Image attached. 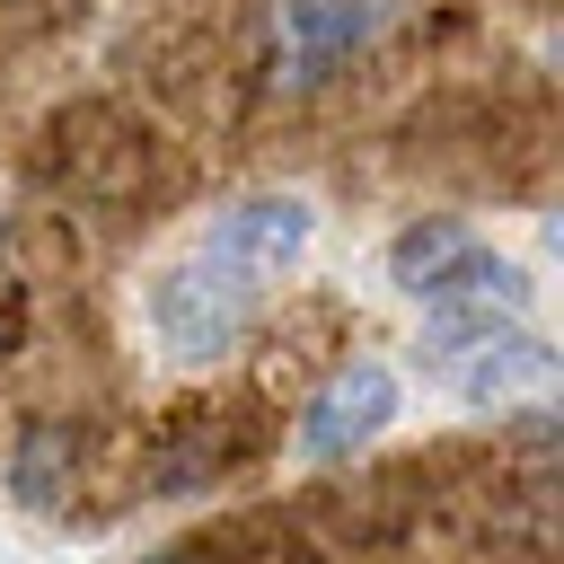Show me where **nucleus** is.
Masks as SVG:
<instances>
[{
	"label": "nucleus",
	"instance_id": "nucleus-7",
	"mask_svg": "<svg viewBox=\"0 0 564 564\" xmlns=\"http://www.w3.org/2000/svg\"><path fill=\"white\" fill-rule=\"evenodd\" d=\"M70 467H79V432L70 423H26V441L9 449V494L44 511L53 494H70Z\"/></svg>",
	"mask_w": 564,
	"mask_h": 564
},
{
	"label": "nucleus",
	"instance_id": "nucleus-3",
	"mask_svg": "<svg viewBox=\"0 0 564 564\" xmlns=\"http://www.w3.org/2000/svg\"><path fill=\"white\" fill-rule=\"evenodd\" d=\"M379 26V0H282V44H273V79L300 97V88H326Z\"/></svg>",
	"mask_w": 564,
	"mask_h": 564
},
{
	"label": "nucleus",
	"instance_id": "nucleus-6",
	"mask_svg": "<svg viewBox=\"0 0 564 564\" xmlns=\"http://www.w3.org/2000/svg\"><path fill=\"white\" fill-rule=\"evenodd\" d=\"M423 308H432V317H458V326L520 317V308H529V273H520L511 256H494V247H467V256L423 291Z\"/></svg>",
	"mask_w": 564,
	"mask_h": 564
},
{
	"label": "nucleus",
	"instance_id": "nucleus-1",
	"mask_svg": "<svg viewBox=\"0 0 564 564\" xmlns=\"http://www.w3.org/2000/svg\"><path fill=\"white\" fill-rule=\"evenodd\" d=\"M247 317H256V282H247L238 264H220V256L167 264L159 291H150V326H159V344H167L176 361L229 352V344L247 335Z\"/></svg>",
	"mask_w": 564,
	"mask_h": 564
},
{
	"label": "nucleus",
	"instance_id": "nucleus-4",
	"mask_svg": "<svg viewBox=\"0 0 564 564\" xmlns=\"http://www.w3.org/2000/svg\"><path fill=\"white\" fill-rule=\"evenodd\" d=\"M388 414H397V379H388L379 361H352V370H335V379L300 405V458H352Z\"/></svg>",
	"mask_w": 564,
	"mask_h": 564
},
{
	"label": "nucleus",
	"instance_id": "nucleus-9",
	"mask_svg": "<svg viewBox=\"0 0 564 564\" xmlns=\"http://www.w3.org/2000/svg\"><path fill=\"white\" fill-rule=\"evenodd\" d=\"M220 458H229V449H220L212 414H185V423H176V441L159 449V467H150V476H159L167 494H203V485L220 476Z\"/></svg>",
	"mask_w": 564,
	"mask_h": 564
},
{
	"label": "nucleus",
	"instance_id": "nucleus-8",
	"mask_svg": "<svg viewBox=\"0 0 564 564\" xmlns=\"http://www.w3.org/2000/svg\"><path fill=\"white\" fill-rule=\"evenodd\" d=\"M467 247H476V238H467L458 220H414V229H397L388 273H397V291H414V300H423V291H432V282H441V273H449Z\"/></svg>",
	"mask_w": 564,
	"mask_h": 564
},
{
	"label": "nucleus",
	"instance_id": "nucleus-2",
	"mask_svg": "<svg viewBox=\"0 0 564 564\" xmlns=\"http://www.w3.org/2000/svg\"><path fill=\"white\" fill-rule=\"evenodd\" d=\"M432 361L449 370V388L467 405H502V397H546L555 388V352L511 317H485V326L432 317Z\"/></svg>",
	"mask_w": 564,
	"mask_h": 564
},
{
	"label": "nucleus",
	"instance_id": "nucleus-5",
	"mask_svg": "<svg viewBox=\"0 0 564 564\" xmlns=\"http://www.w3.org/2000/svg\"><path fill=\"white\" fill-rule=\"evenodd\" d=\"M300 247H308V203L300 194H247V203H229L212 220V247L203 256H220V264H238L256 282V273H282Z\"/></svg>",
	"mask_w": 564,
	"mask_h": 564
},
{
	"label": "nucleus",
	"instance_id": "nucleus-10",
	"mask_svg": "<svg viewBox=\"0 0 564 564\" xmlns=\"http://www.w3.org/2000/svg\"><path fill=\"white\" fill-rule=\"evenodd\" d=\"M150 564H220L212 546H167V555H150Z\"/></svg>",
	"mask_w": 564,
	"mask_h": 564
}]
</instances>
